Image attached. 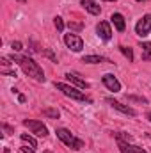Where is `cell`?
<instances>
[{"label":"cell","instance_id":"1","mask_svg":"<svg viewBox=\"0 0 151 153\" xmlns=\"http://www.w3.org/2000/svg\"><path fill=\"white\" fill-rule=\"evenodd\" d=\"M9 59H11L13 62H16V64L23 70V73H25L27 76H32V78H34V80H38V82H44V71H43V68L39 66L32 57H27V55H16V53H13Z\"/></svg>","mask_w":151,"mask_h":153},{"label":"cell","instance_id":"2","mask_svg":"<svg viewBox=\"0 0 151 153\" xmlns=\"http://www.w3.org/2000/svg\"><path fill=\"white\" fill-rule=\"evenodd\" d=\"M55 87L68 98L71 100H76V102H85V103H93V100L89 96H85L82 91H78V87H73V85H68V84H62V82H55Z\"/></svg>","mask_w":151,"mask_h":153},{"label":"cell","instance_id":"3","mask_svg":"<svg viewBox=\"0 0 151 153\" xmlns=\"http://www.w3.org/2000/svg\"><path fill=\"white\" fill-rule=\"evenodd\" d=\"M55 134H57V137L68 146V148H71V150H75V152H78V150H82L84 148V141L82 139H78V137H75L68 128H57L55 130Z\"/></svg>","mask_w":151,"mask_h":153},{"label":"cell","instance_id":"4","mask_svg":"<svg viewBox=\"0 0 151 153\" xmlns=\"http://www.w3.org/2000/svg\"><path fill=\"white\" fill-rule=\"evenodd\" d=\"M23 126H27L38 137H46L48 135V128H46V125H43V121H38V119H23Z\"/></svg>","mask_w":151,"mask_h":153},{"label":"cell","instance_id":"5","mask_svg":"<svg viewBox=\"0 0 151 153\" xmlns=\"http://www.w3.org/2000/svg\"><path fill=\"white\" fill-rule=\"evenodd\" d=\"M150 32H151V14H144L135 25V34L139 38H146Z\"/></svg>","mask_w":151,"mask_h":153},{"label":"cell","instance_id":"6","mask_svg":"<svg viewBox=\"0 0 151 153\" xmlns=\"http://www.w3.org/2000/svg\"><path fill=\"white\" fill-rule=\"evenodd\" d=\"M64 43H66V46H68L70 50H73V52H82V48H84L82 38H80L78 34H73V32L64 34Z\"/></svg>","mask_w":151,"mask_h":153},{"label":"cell","instance_id":"7","mask_svg":"<svg viewBox=\"0 0 151 153\" xmlns=\"http://www.w3.org/2000/svg\"><path fill=\"white\" fill-rule=\"evenodd\" d=\"M112 109H115V111H119V112H123V114H126V116H132V117H135L137 116V112L130 107V105H123L121 102H117V100H114V98H107L105 100Z\"/></svg>","mask_w":151,"mask_h":153},{"label":"cell","instance_id":"8","mask_svg":"<svg viewBox=\"0 0 151 153\" xmlns=\"http://www.w3.org/2000/svg\"><path fill=\"white\" fill-rule=\"evenodd\" d=\"M103 84H105V87L109 89V91H112V93H119L121 91V82L112 75V73H107V75H103Z\"/></svg>","mask_w":151,"mask_h":153},{"label":"cell","instance_id":"9","mask_svg":"<svg viewBox=\"0 0 151 153\" xmlns=\"http://www.w3.org/2000/svg\"><path fill=\"white\" fill-rule=\"evenodd\" d=\"M96 32H98V36L103 41H110V38H112V29H110L109 22H100L96 25Z\"/></svg>","mask_w":151,"mask_h":153},{"label":"cell","instance_id":"10","mask_svg":"<svg viewBox=\"0 0 151 153\" xmlns=\"http://www.w3.org/2000/svg\"><path fill=\"white\" fill-rule=\"evenodd\" d=\"M66 78H68L71 84H75L78 89H89V82H85L82 76L78 75V73H73V71H70V73H66Z\"/></svg>","mask_w":151,"mask_h":153},{"label":"cell","instance_id":"11","mask_svg":"<svg viewBox=\"0 0 151 153\" xmlns=\"http://www.w3.org/2000/svg\"><path fill=\"white\" fill-rule=\"evenodd\" d=\"M117 146H119V152L121 153H146L142 148L133 146L132 143H126V141H117Z\"/></svg>","mask_w":151,"mask_h":153},{"label":"cell","instance_id":"12","mask_svg":"<svg viewBox=\"0 0 151 153\" xmlns=\"http://www.w3.org/2000/svg\"><path fill=\"white\" fill-rule=\"evenodd\" d=\"M80 5L89 13V14H94V16H98L100 13H101V7L94 2V0H82L80 2Z\"/></svg>","mask_w":151,"mask_h":153},{"label":"cell","instance_id":"13","mask_svg":"<svg viewBox=\"0 0 151 153\" xmlns=\"http://www.w3.org/2000/svg\"><path fill=\"white\" fill-rule=\"evenodd\" d=\"M110 22L114 23V27H115L119 32H123V30L126 29V22H124V16H123L121 13H114L112 16H110Z\"/></svg>","mask_w":151,"mask_h":153},{"label":"cell","instance_id":"14","mask_svg":"<svg viewBox=\"0 0 151 153\" xmlns=\"http://www.w3.org/2000/svg\"><path fill=\"white\" fill-rule=\"evenodd\" d=\"M82 62H87V64H101V62H107L110 64V61L103 55H84L82 57Z\"/></svg>","mask_w":151,"mask_h":153},{"label":"cell","instance_id":"15","mask_svg":"<svg viewBox=\"0 0 151 153\" xmlns=\"http://www.w3.org/2000/svg\"><path fill=\"white\" fill-rule=\"evenodd\" d=\"M141 48H142V61L151 62V43L150 41L141 43Z\"/></svg>","mask_w":151,"mask_h":153},{"label":"cell","instance_id":"16","mask_svg":"<svg viewBox=\"0 0 151 153\" xmlns=\"http://www.w3.org/2000/svg\"><path fill=\"white\" fill-rule=\"evenodd\" d=\"M43 114L46 116V117H53V119H59L61 112H59L57 109H44V111H43Z\"/></svg>","mask_w":151,"mask_h":153},{"label":"cell","instance_id":"17","mask_svg":"<svg viewBox=\"0 0 151 153\" xmlns=\"http://www.w3.org/2000/svg\"><path fill=\"white\" fill-rule=\"evenodd\" d=\"M115 137H117V141H126V143H132L133 141V137L130 134H126V132H117Z\"/></svg>","mask_w":151,"mask_h":153},{"label":"cell","instance_id":"18","mask_svg":"<svg viewBox=\"0 0 151 153\" xmlns=\"http://www.w3.org/2000/svg\"><path fill=\"white\" fill-rule=\"evenodd\" d=\"M20 139H21L23 143H29V146L36 148V139H34V137H30L29 134H21V135H20Z\"/></svg>","mask_w":151,"mask_h":153},{"label":"cell","instance_id":"19","mask_svg":"<svg viewBox=\"0 0 151 153\" xmlns=\"http://www.w3.org/2000/svg\"><path fill=\"white\" fill-rule=\"evenodd\" d=\"M126 100H128V102H139V103H148V98H144V96H133V94H126Z\"/></svg>","mask_w":151,"mask_h":153},{"label":"cell","instance_id":"20","mask_svg":"<svg viewBox=\"0 0 151 153\" xmlns=\"http://www.w3.org/2000/svg\"><path fill=\"white\" fill-rule=\"evenodd\" d=\"M119 50L123 52V55H124V57H128V61H130V62L133 61V52H132V48H126V46H119Z\"/></svg>","mask_w":151,"mask_h":153},{"label":"cell","instance_id":"21","mask_svg":"<svg viewBox=\"0 0 151 153\" xmlns=\"http://www.w3.org/2000/svg\"><path fill=\"white\" fill-rule=\"evenodd\" d=\"M53 23H55V29H57L59 32H62V30H64V22H62V18H61V16H55V18H53Z\"/></svg>","mask_w":151,"mask_h":153},{"label":"cell","instance_id":"22","mask_svg":"<svg viewBox=\"0 0 151 153\" xmlns=\"http://www.w3.org/2000/svg\"><path fill=\"white\" fill-rule=\"evenodd\" d=\"M11 46H13V50H14V52H20V50L23 48V45H21L20 41H13V45H11Z\"/></svg>","mask_w":151,"mask_h":153},{"label":"cell","instance_id":"23","mask_svg":"<svg viewBox=\"0 0 151 153\" xmlns=\"http://www.w3.org/2000/svg\"><path fill=\"white\" fill-rule=\"evenodd\" d=\"M20 152H21V153H36L32 146H30V148H29V146H21V148H20Z\"/></svg>","mask_w":151,"mask_h":153},{"label":"cell","instance_id":"24","mask_svg":"<svg viewBox=\"0 0 151 153\" xmlns=\"http://www.w3.org/2000/svg\"><path fill=\"white\" fill-rule=\"evenodd\" d=\"M2 73H4V75H11V76H16V71H13V70H7V68H4V70H2Z\"/></svg>","mask_w":151,"mask_h":153},{"label":"cell","instance_id":"25","mask_svg":"<svg viewBox=\"0 0 151 153\" xmlns=\"http://www.w3.org/2000/svg\"><path fill=\"white\" fill-rule=\"evenodd\" d=\"M70 29H75V30H80V29H82V25H80V23H70Z\"/></svg>","mask_w":151,"mask_h":153},{"label":"cell","instance_id":"26","mask_svg":"<svg viewBox=\"0 0 151 153\" xmlns=\"http://www.w3.org/2000/svg\"><path fill=\"white\" fill-rule=\"evenodd\" d=\"M0 62H2V66H9V64H11L7 57H2V59H0Z\"/></svg>","mask_w":151,"mask_h":153},{"label":"cell","instance_id":"27","mask_svg":"<svg viewBox=\"0 0 151 153\" xmlns=\"http://www.w3.org/2000/svg\"><path fill=\"white\" fill-rule=\"evenodd\" d=\"M146 117H148V119H150V121H151V111H150V112H148V114H146Z\"/></svg>","mask_w":151,"mask_h":153},{"label":"cell","instance_id":"28","mask_svg":"<svg viewBox=\"0 0 151 153\" xmlns=\"http://www.w3.org/2000/svg\"><path fill=\"white\" fill-rule=\"evenodd\" d=\"M4 153H11V150L9 148H4Z\"/></svg>","mask_w":151,"mask_h":153},{"label":"cell","instance_id":"29","mask_svg":"<svg viewBox=\"0 0 151 153\" xmlns=\"http://www.w3.org/2000/svg\"><path fill=\"white\" fill-rule=\"evenodd\" d=\"M18 2H21V4H25V2H27V0H18Z\"/></svg>","mask_w":151,"mask_h":153},{"label":"cell","instance_id":"30","mask_svg":"<svg viewBox=\"0 0 151 153\" xmlns=\"http://www.w3.org/2000/svg\"><path fill=\"white\" fill-rule=\"evenodd\" d=\"M146 135H148V139H151V134H146Z\"/></svg>","mask_w":151,"mask_h":153},{"label":"cell","instance_id":"31","mask_svg":"<svg viewBox=\"0 0 151 153\" xmlns=\"http://www.w3.org/2000/svg\"><path fill=\"white\" fill-rule=\"evenodd\" d=\"M137 2H146V0H137Z\"/></svg>","mask_w":151,"mask_h":153},{"label":"cell","instance_id":"32","mask_svg":"<svg viewBox=\"0 0 151 153\" xmlns=\"http://www.w3.org/2000/svg\"><path fill=\"white\" fill-rule=\"evenodd\" d=\"M105 2H114V0H105Z\"/></svg>","mask_w":151,"mask_h":153}]
</instances>
